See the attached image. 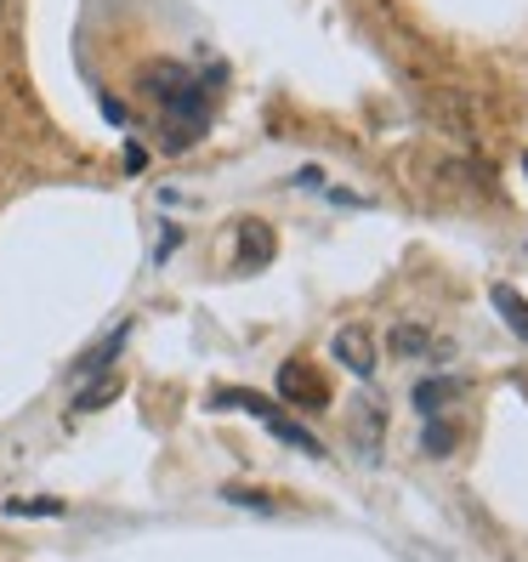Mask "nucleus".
Returning a JSON list of instances; mask_svg holds the SVG:
<instances>
[{
	"mask_svg": "<svg viewBox=\"0 0 528 562\" xmlns=\"http://www.w3.org/2000/svg\"><path fill=\"white\" fill-rule=\"evenodd\" d=\"M143 91L159 109V148L188 154L211 131V103L222 91V69H182V63H148Z\"/></svg>",
	"mask_w": 528,
	"mask_h": 562,
	"instance_id": "1",
	"label": "nucleus"
},
{
	"mask_svg": "<svg viewBox=\"0 0 528 562\" xmlns=\"http://www.w3.org/2000/svg\"><path fill=\"white\" fill-rule=\"evenodd\" d=\"M211 404H216V409H245V415H256V420H261V426H268V432L279 438V443L302 449V454H313V460L324 454V443H318V438L307 432L302 420H290V415H284L279 404L256 398V392H245V386H216V392H211Z\"/></svg>",
	"mask_w": 528,
	"mask_h": 562,
	"instance_id": "2",
	"label": "nucleus"
},
{
	"mask_svg": "<svg viewBox=\"0 0 528 562\" xmlns=\"http://www.w3.org/2000/svg\"><path fill=\"white\" fill-rule=\"evenodd\" d=\"M279 398H284V404L318 409V404H329V392L318 386V375L307 370V363H284V370H279Z\"/></svg>",
	"mask_w": 528,
	"mask_h": 562,
	"instance_id": "3",
	"label": "nucleus"
},
{
	"mask_svg": "<svg viewBox=\"0 0 528 562\" xmlns=\"http://www.w3.org/2000/svg\"><path fill=\"white\" fill-rule=\"evenodd\" d=\"M125 341H131V324H114L109 336L97 341V347H91L86 358H75V370H69V375H75V381H97V375H103L109 363L120 358V347H125Z\"/></svg>",
	"mask_w": 528,
	"mask_h": 562,
	"instance_id": "4",
	"label": "nucleus"
},
{
	"mask_svg": "<svg viewBox=\"0 0 528 562\" xmlns=\"http://www.w3.org/2000/svg\"><path fill=\"white\" fill-rule=\"evenodd\" d=\"M329 347H336V358L347 363V370H352L358 381H370V375H375V347H370V336H364L358 324H347Z\"/></svg>",
	"mask_w": 528,
	"mask_h": 562,
	"instance_id": "5",
	"label": "nucleus"
},
{
	"mask_svg": "<svg viewBox=\"0 0 528 562\" xmlns=\"http://www.w3.org/2000/svg\"><path fill=\"white\" fill-rule=\"evenodd\" d=\"M386 347L398 352V358H426V352H438L443 341H438V336H432V329H426V324H392Z\"/></svg>",
	"mask_w": 528,
	"mask_h": 562,
	"instance_id": "6",
	"label": "nucleus"
},
{
	"mask_svg": "<svg viewBox=\"0 0 528 562\" xmlns=\"http://www.w3.org/2000/svg\"><path fill=\"white\" fill-rule=\"evenodd\" d=\"M488 302H494V313L506 318L512 336H517V341H528V302H523V295H517L512 284H494V290H488Z\"/></svg>",
	"mask_w": 528,
	"mask_h": 562,
	"instance_id": "7",
	"label": "nucleus"
},
{
	"mask_svg": "<svg viewBox=\"0 0 528 562\" xmlns=\"http://www.w3.org/2000/svg\"><path fill=\"white\" fill-rule=\"evenodd\" d=\"M454 392H460V381L432 375V381H420V386H415V409H420L426 420H432L438 409H449V404H454Z\"/></svg>",
	"mask_w": 528,
	"mask_h": 562,
	"instance_id": "8",
	"label": "nucleus"
},
{
	"mask_svg": "<svg viewBox=\"0 0 528 562\" xmlns=\"http://www.w3.org/2000/svg\"><path fill=\"white\" fill-rule=\"evenodd\" d=\"M239 245H245V268H268L273 261V234L261 222H239Z\"/></svg>",
	"mask_w": 528,
	"mask_h": 562,
	"instance_id": "9",
	"label": "nucleus"
},
{
	"mask_svg": "<svg viewBox=\"0 0 528 562\" xmlns=\"http://www.w3.org/2000/svg\"><path fill=\"white\" fill-rule=\"evenodd\" d=\"M120 398V381L114 375H97L86 392H80V398H75V415H86V409H103V404H114Z\"/></svg>",
	"mask_w": 528,
	"mask_h": 562,
	"instance_id": "10",
	"label": "nucleus"
},
{
	"mask_svg": "<svg viewBox=\"0 0 528 562\" xmlns=\"http://www.w3.org/2000/svg\"><path fill=\"white\" fill-rule=\"evenodd\" d=\"M420 449H426V454H438V460H443V454H454V426H449V420H426Z\"/></svg>",
	"mask_w": 528,
	"mask_h": 562,
	"instance_id": "11",
	"label": "nucleus"
},
{
	"mask_svg": "<svg viewBox=\"0 0 528 562\" xmlns=\"http://www.w3.org/2000/svg\"><path fill=\"white\" fill-rule=\"evenodd\" d=\"M7 517H63V501H7Z\"/></svg>",
	"mask_w": 528,
	"mask_h": 562,
	"instance_id": "12",
	"label": "nucleus"
},
{
	"mask_svg": "<svg viewBox=\"0 0 528 562\" xmlns=\"http://www.w3.org/2000/svg\"><path fill=\"white\" fill-rule=\"evenodd\" d=\"M177 245H182V234H177V227H165V234H159V256H154V261H165Z\"/></svg>",
	"mask_w": 528,
	"mask_h": 562,
	"instance_id": "13",
	"label": "nucleus"
},
{
	"mask_svg": "<svg viewBox=\"0 0 528 562\" xmlns=\"http://www.w3.org/2000/svg\"><path fill=\"white\" fill-rule=\"evenodd\" d=\"M143 165H148V154H143L137 143H131V148H125V171H131V177H137V171H143Z\"/></svg>",
	"mask_w": 528,
	"mask_h": 562,
	"instance_id": "14",
	"label": "nucleus"
},
{
	"mask_svg": "<svg viewBox=\"0 0 528 562\" xmlns=\"http://www.w3.org/2000/svg\"><path fill=\"white\" fill-rule=\"evenodd\" d=\"M523 171H528V154H523Z\"/></svg>",
	"mask_w": 528,
	"mask_h": 562,
	"instance_id": "15",
	"label": "nucleus"
}]
</instances>
